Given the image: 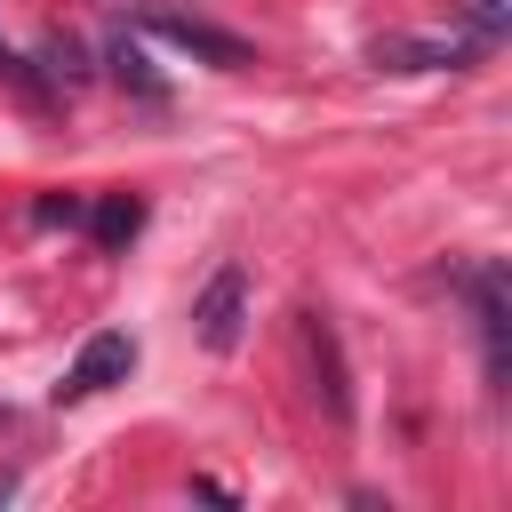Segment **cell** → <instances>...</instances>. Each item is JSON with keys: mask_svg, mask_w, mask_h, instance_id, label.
Wrapping results in <instances>:
<instances>
[{"mask_svg": "<svg viewBox=\"0 0 512 512\" xmlns=\"http://www.w3.org/2000/svg\"><path fill=\"white\" fill-rule=\"evenodd\" d=\"M136 224H144V208H136V200H104V208H96V240H104V248L136 240Z\"/></svg>", "mask_w": 512, "mask_h": 512, "instance_id": "obj_5", "label": "cell"}, {"mask_svg": "<svg viewBox=\"0 0 512 512\" xmlns=\"http://www.w3.org/2000/svg\"><path fill=\"white\" fill-rule=\"evenodd\" d=\"M240 320H248V272H240V264H224V272L200 288L192 328H200V344H208V352H232V344H240Z\"/></svg>", "mask_w": 512, "mask_h": 512, "instance_id": "obj_2", "label": "cell"}, {"mask_svg": "<svg viewBox=\"0 0 512 512\" xmlns=\"http://www.w3.org/2000/svg\"><path fill=\"white\" fill-rule=\"evenodd\" d=\"M472 296H480V336H488V376H504V272L480 264L472 272Z\"/></svg>", "mask_w": 512, "mask_h": 512, "instance_id": "obj_4", "label": "cell"}, {"mask_svg": "<svg viewBox=\"0 0 512 512\" xmlns=\"http://www.w3.org/2000/svg\"><path fill=\"white\" fill-rule=\"evenodd\" d=\"M128 368H136V336H120V328H96V336L72 352V368L56 376V400H96V392L128 384Z\"/></svg>", "mask_w": 512, "mask_h": 512, "instance_id": "obj_1", "label": "cell"}, {"mask_svg": "<svg viewBox=\"0 0 512 512\" xmlns=\"http://www.w3.org/2000/svg\"><path fill=\"white\" fill-rule=\"evenodd\" d=\"M144 24H152L160 40H176L184 56H208V64H224V72H240V64L256 56L240 32H224V24H208V16H176V8H152Z\"/></svg>", "mask_w": 512, "mask_h": 512, "instance_id": "obj_3", "label": "cell"}, {"mask_svg": "<svg viewBox=\"0 0 512 512\" xmlns=\"http://www.w3.org/2000/svg\"><path fill=\"white\" fill-rule=\"evenodd\" d=\"M0 72H8V80H24V64H16V56H8V48H0ZM24 88H32V80H24Z\"/></svg>", "mask_w": 512, "mask_h": 512, "instance_id": "obj_7", "label": "cell"}, {"mask_svg": "<svg viewBox=\"0 0 512 512\" xmlns=\"http://www.w3.org/2000/svg\"><path fill=\"white\" fill-rule=\"evenodd\" d=\"M464 24H472V40L488 48V40L512 32V0H464Z\"/></svg>", "mask_w": 512, "mask_h": 512, "instance_id": "obj_6", "label": "cell"}]
</instances>
